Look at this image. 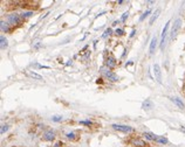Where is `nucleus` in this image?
<instances>
[{
    "label": "nucleus",
    "instance_id": "1",
    "mask_svg": "<svg viewBox=\"0 0 185 147\" xmlns=\"http://www.w3.org/2000/svg\"><path fill=\"white\" fill-rule=\"evenodd\" d=\"M100 72H101V75L102 76H104L105 78H108V81H110V82H118L120 81V77L114 72V71H111V69H109L108 67H105V65H102L101 68H100Z\"/></svg>",
    "mask_w": 185,
    "mask_h": 147
},
{
    "label": "nucleus",
    "instance_id": "2",
    "mask_svg": "<svg viewBox=\"0 0 185 147\" xmlns=\"http://www.w3.org/2000/svg\"><path fill=\"white\" fill-rule=\"evenodd\" d=\"M7 22L9 23L11 27H18L21 26L23 22V19L21 18V14L18 13H9L7 14Z\"/></svg>",
    "mask_w": 185,
    "mask_h": 147
},
{
    "label": "nucleus",
    "instance_id": "3",
    "mask_svg": "<svg viewBox=\"0 0 185 147\" xmlns=\"http://www.w3.org/2000/svg\"><path fill=\"white\" fill-rule=\"evenodd\" d=\"M182 27V20L181 19H176L174 25H172V28H171V32H170V40H175L179 29Z\"/></svg>",
    "mask_w": 185,
    "mask_h": 147
},
{
    "label": "nucleus",
    "instance_id": "4",
    "mask_svg": "<svg viewBox=\"0 0 185 147\" xmlns=\"http://www.w3.org/2000/svg\"><path fill=\"white\" fill-rule=\"evenodd\" d=\"M111 127L116 131H120V132H123V133H132L135 132V129L129 126V125H122V124H112Z\"/></svg>",
    "mask_w": 185,
    "mask_h": 147
},
{
    "label": "nucleus",
    "instance_id": "5",
    "mask_svg": "<svg viewBox=\"0 0 185 147\" xmlns=\"http://www.w3.org/2000/svg\"><path fill=\"white\" fill-rule=\"evenodd\" d=\"M170 23L171 21H168L162 30V36H161V50H164V47H165V40H166V35H168V30H169V27H170Z\"/></svg>",
    "mask_w": 185,
    "mask_h": 147
},
{
    "label": "nucleus",
    "instance_id": "6",
    "mask_svg": "<svg viewBox=\"0 0 185 147\" xmlns=\"http://www.w3.org/2000/svg\"><path fill=\"white\" fill-rule=\"evenodd\" d=\"M129 144L131 146H136V147H145L148 146L145 140H143L142 138H138V137H132L130 140H129Z\"/></svg>",
    "mask_w": 185,
    "mask_h": 147
},
{
    "label": "nucleus",
    "instance_id": "7",
    "mask_svg": "<svg viewBox=\"0 0 185 147\" xmlns=\"http://www.w3.org/2000/svg\"><path fill=\"white\" fill-rule=\"evenodd\" d=\"M42 140L45 141H54L55 140V132L51 129L46 130L43 133H42Z\"/></svg>",
    "mask_w": 185,
    "mask_h": 147
},
{
    "label": "nucleus",
    "instance_id": "8",
    "mask_svg": "<svg viewBox=\"0 0 185 147\" xmlns=\"http://www.w3.org/2000/svg\"><path fill=\"white\" fill-rule=\"evenodd\" d=\"M104 65L105 67H108L109 69H114L116 65H117V61H116V58L110 54V55H108L107 56V58H105V62H104Z\"/></svg>",
    "mask_w": 185,
    "mask_h": 147
},
{
    "label": "nucleus",
    "instance_id": "9",
    "mask_svg": "<svg viewBox=\"0 0 185 147\" xmlns=\"http://www.w3.org/2000/svg\"><path fill=\"white\" fill-rule=\"evenodd\" d=\"M152 68H154V74H155L156 81H157L159 84H162V83H163V82H162V70H161L159 64H158V63H155Z\"/></svg>",
    "mask_w": 185,
    "mask_h": 147
},
{
    "label": "nucleus",
    "instance_id": "10",
    "mask_svg": "<svg viewBox=\"0 0 185 147\" xmlns=\"http://www.w3.org/2000/svg\"><path fill=\"white\" fill-rule=\"evenodd\" d=\"M154 109V102L151 99H145L143 103H142V110L144 111H150Z\"/></svg>",
    "mask_w": 185,
    "mask_h": 147
},
{
    "label": "nucleus",
    "instance_id": "11",
    "mask_svg": "<svg viewBox=\"0 0 185 147\" xmlns=\"http://www.w3.org/2000/svg\"><path fill=\"white\" fill-rule=\"evenodd\" d=\"M0 29H1L2 33H9V32L12 30L9 23H8L7 21H4V20L0 21Z\"/></svg>",
    "mask_w": 185,
    "mask_h": 147
},
{
    "label": "nucleus",
    "instance_id": "12",
    "mask_svg": "<svg viewBox=\"0 0 185 147\" xmlns=\"http://www.w3.org/2000/svg\"><path fill=\"white\" fill-rule=\"evenodd\" d=\"M156 48H157V37L156 36H154L152 39H151V41H150V48H149V54L150 55H154L155 54V51H156Z\"/></svg>",
    "mask_w": 185,
    "mask_h": 147
},
{
    "label": "nucleus",
    "instance_id": "13",
    "mask_svg": "<svg viewBox=\"0 0 185 147\" xmlns=\"http://www.w3.org/2000/svg\"><path fill=\"white\" fill-rule=\"evenodd\" d=\"M142 137L145 138V140H148V141H156L158 136H156L151 132H144V133H142Z\"/></svg>",
    "mask_w": 185,
    "mask_h": 147
},
{
    "label": "nucleus",
    "instance_id": "14",
    "mask_svg": "<svg viewBox=\"0 0 185 147\" xmlns=\"http://www.w3.org/2000/svg\"><path fill=\"white\" fill-rule=\"evenodd\" d=\"M170 99H171V102H172L174 104H176L179 109H182V110L185 109V104L183 103V101H182L181 98H178V97H171Z\"/></svg>",
    "mask_w": 185,
    "mask_h": 147
},
{
    "label": "nucleus",
    "instance_id": "15",
    "mask_svg": "<svg viewBox=\"0 0 185 147\" xmlns=\"http://www.w3.org/2000/svg\"><path fill=\"white\" fill-rule=\"evenodd\" d=\"M26 75L29 76V77H32V78H34V79L43 81V77H42L41 75H39L38 72H35V71H29V70H27V71H26Z\"/></svg>",
    "mask_w": 185,
    "mask_h": 147
},
{
    "label": "nucleus",
    "instance_id": "16",
    "mask_svg": "<svg viewBox=\"0 0 185 147\" xmlns=\"http://www.w3.org/2000/svg\"><path fill=\"white\" fill-rule=\"evenodd\" d=\"M79 133L78 132H69V133H67L66 134V138L68 139V140H70V141H76V140H79Z\"/></svg>",
    "mask_w": 185,
    "mask_h": 147
},
{
    "label": "nucleus",
    "instance_id": "17",
    "mask_svg": "<svg viewBox=\"0 0 185 147\" xmlns=\"http://www.w3.org/2000/svg\"><path fill=\"white\" fill-rule=\"evenodd\" d=\"M161 14V9L159 8H157L156 11H155V13L151 15V18H150V21H149V25L151 26V25H154V22L157 20V18H158V15Z\"/></svg>",
    "mask_w": 185,
    "mask_h": 147
},
{
    "label": "nucleus",
    "instance_id": "18",
    "mask_svg": "<svg viewBox=\"0 0 185 147\" xmlns=\"http://www.w3.org/2000/svg\"><path fill=\"white\" fill-rule=\"evenodd\" d=\"M7 47H8V41H7V39H6L4 35H1V36H0V48L4 50V49H7Z\"/></svg>",
    "mask_w": 185,
    "mask_h": 147
},
{
    "label": "nucleus",
    "instance_id": "19",
    "mask_svg": "<svg viewBox=\"0 0 185 147\" xmlns=\"http://www.w3.org/2000/svg\"><path fill=\"white\" fill-rule=\"evenodd\" d=\"M155 143H157V144H161V145H166V144L169 143V140H168V138H166V137H163V136H158Z\"/></svg>",
    "mask_w": 185,
    "mask_h": 147
},
{
    "label": "nucleus",
    "instance_id": "20",
    "mask_svg": "<svg viewBox=\"0 0 185 147\" xmlns=\"http://www.w3.org/2000/svg\"><path fill=\"white\" fill-rule=\"evenodd\" d=\"M151 12H152L151 9H147V11H145V12H144V13L141 15V18H139V21H144V20H145V18H148V16L151 14Z\"/></svg>",
    "mask_w": 185,
    "mask_h": 147
},
{
    "label": "nucleus",
    "instance_id": "21",
    "mask_svg": "<svg viewBox=\"0 0 185 147\" xmlns=\"http://www.w3.org/2000/svg\"><path fill=\"white\" fill-rule=\"evenodd\" d=\"M63 120L62 116H59V115H55V116H52V122L54 123H61Z\"/></svg>",
    "mask_w": 185,
    "mask_h": 147
},
{
    "label": "nucleus",
    "instance_id": "22",
    "mask_svg": "<svg viewBox=\"0 0 185 147\" xmlns=\"http://www.w3.org/2000/svg\"><path fill=\"white\" fill-rule=\"evenodd\" d=\"M33 14H34V12H32V11H29V12H22L21 13V18L22 19H27V18H31Z\"/></svg>",
    "mask_w": 185,
    "mask_h": 147
},
{
    "label": "nucleus",
    "instance_id": "23",
    "mask_svg": "<svg viewBox=\"0 0 185 147\" xmlns=\"http://www.w3.org/2000/svg\"><path fill=\"white\" fill-rule=\"evenodd\" d=\"M111 34H112V29H111V28H108V29L104 30L102 37H107V36H109V35H111Z\"/></svg>",
    "mask_w": 185,
    "mask_h": 147
},
{
    "label": "nucleus",
    "instance_id": "24",
    "mask_svg": "<svg viewBox=\"0 0 185 147\" xmlns=\"http://www.w3.org/2000/svg\"><path fill=\"white\" fill-rule=\"evenodd\" d=\"M32 67L39 68V69H49V67H47V65H41V64H39V63H33Z\"/></svg>",
    "mask_w": 185,
    "mask_h": 147
},
{
    "label": "nucleus",
    "instance_id": "25",
    "mask_svg": "<svg viewBox=\"0 0 185 147\" xmlns=\"http://www.w3.org/2000/svg\"><path fill=\"white\" fill-rule=\"evenodd\" d=\"M7 131H8V125H7V124H5V125L2 124V125H1V130H0V133H1V134H4V133H6Z\"/></svg>",
    "mask_w": 185,
    "mask_h": 147
},
{
    "label": "nucleus",
    "instance_id": "26",
    "mask_svg": "<svg viewBox=\"0 0 185 147\" xmlns=\"http://www.w3.org/2000/svg\"><path fill=\"white\" fill-rule=\"evenodd\" d=\"M115 34L118 35V36H122V35H124L125 33H124L123 29H121V28H116V29H115Z\"/></svg>",
    "mask_w": 185,
    "mask_h": 147
},
{
    "label": "nucleus",
    "instance_id": "27",
    "mask_svg": "<svg viewBox=\"0 0 185 147\" xmlns=\"http://www.w3.org/2000/svg\"><path fill=\"white\" fill-rule=\"evenodd\" d=\"M80 124H81V125H86V126H92V123L90 120H81Z\"/></svg>",
    "mask_w": 185,
    "mask_h": 147
},
{
    "label": "nucleus",
    "instance_id": "28",
    "mask_svg": "<svg viewBox=\"0 0 185 147\" xmlns=\"http://www.w3.org/2000/svg\"><path fill=\"white\" fill-rule=\"evenodd\" d=\"M128 16H129V12L123 13V15H122V18H121V21H122V22H124V21L128 19Z\"/></svg>",
    "mask_w": 185,
    "mask_h": 147
},
{
    "label": "nucleus",
    "instance_id": "29",
    "mask_svg": "<svg viewBox=\"0 0 185 147\" xmlns=\"http://www.w3.org/2000/svg\"><path fill=\"white\" fill-rule=\"evenodd\" d=\"M135 34H136V29H132V32H131V34L129 35V37H134V36H135Z\"/></svg>",
    "mask_w": 185,
    "mask_h": 147
},
{
    "label": "nucleus",
    "instance_id": "30",
    "mask_svg": "<svg viewBox=\"0 0 185 147\" xmlns=\"http://www.w3.org/2000/svg\"><path fill=\"white\" fill-rule=\"evenodd\" d=\"M121 22V20H117V21H114V23H112V27H116L118 23Z\"/></svg>",
    "mask_w": 185,
    "mask_h": 147
},
{
    "label": "nucleus",
    "instance_id": "31",
    "mask_svg": "<svg viewBox=\"0 0 185 147\" xmlns=\"http://www.w3.org/2000/svg\"><path fill=\"white\" fill-rule=\"evenodd\" d=\"M41 46H42V44H41L40 42H38V44H35V46H34V48H35V49H38V48H40Z\"/></svg>",
    "mask_w": 185,
    "mask_h": 147
},
{
    "label": "nucleus",
    "instance_id": "32",
    "mask_svg": "<svg viewBox=\"0 0 185 147\" xmlns=\"http://www.w3.org/2000/svg\"><path fill=\"white\" fill-rule=\"evenodd\" d=\"M60 145H61V143H58V144H56V145H55V146H54V147H59V146H60Z\"/></svg>",
    "mask_w": 185,
    "mask_h": 147
}]
</instances>
